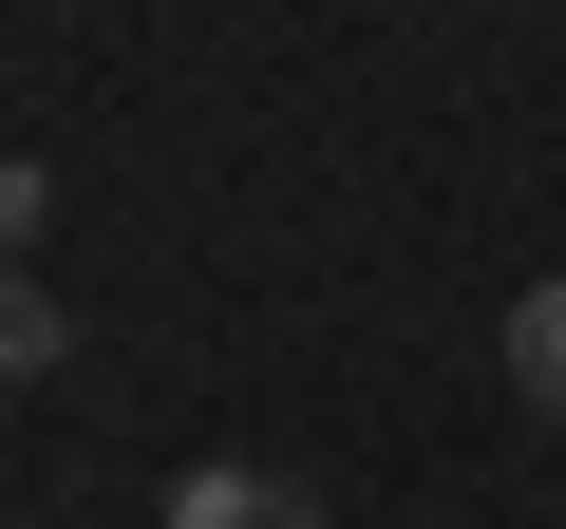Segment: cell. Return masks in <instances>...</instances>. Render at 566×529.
Returning <instances> with one entry per match:
<instances>
[{"instance_id":"1","label":"cell","mask_w":566,"mask_h":529,"mask_svg":"<svg viewBox=\"0 0 566 529\" xmlns=\"http://www.w3.org/2000/svg\"><path fill=\"white\" fill-rule=\"evenodd\" d=\"M151 529H322V491H303V473H227V454H208V473H170V510H151Z\"/></svg>"},{"instance_id":"2","label":"cell","mask_w":566,"mask_h":529,"mask_svg":"<svg viewBox=\"0 0 566 529\" xmlns=\"http://www.w3.org/2000/svg\"><path fill=\"white\" fill-rule=\"evenodd\" d=\"M57 341H76L57 284H39V264H0V378H57Z\"/></svg>"},{"instance_id":"3","label":"cell","mask_w":566,"mask_h":529,"mask_svg":"<svg viewBox=\"0 0 566 529\" xmlns=\"http://www.w3.org/2000/svg\"><path fill=\"white\" fill-rule=\"evenodd\" d=\"M510 378H528V416H566V284L510 303Z\"/></svg>"},{"instance_id":"4","label":"cell","mask_w":566,"mask_h":529,"mask_svg":"<svg viewBox=\"0 0 566 529\" xmlns=\"http://www.w3.org/2000/svg\"><path fill=\"white\" fill-rule=\"evenodd\" d=\"M39 208H57V189H39L20 152H0V264H20V246H39Z\"/></svg>"}]
</instances>
